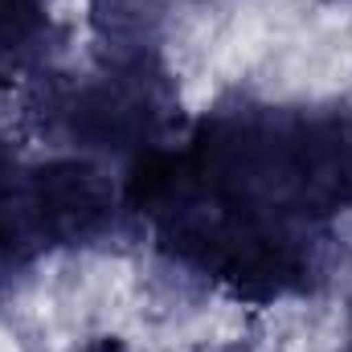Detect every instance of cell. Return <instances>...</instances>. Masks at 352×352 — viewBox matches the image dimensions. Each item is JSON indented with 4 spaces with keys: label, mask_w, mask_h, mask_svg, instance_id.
I'll return each instance as SVG.
<instances>
[{
    "label": "cell",
    "mask_w": 352,
    "mask_h": 352,
    "mask_svg": "<svg viewBox=\"0 0 352 352\" xmlns=\"http://www.w3.org/2000/svg\"><path fill=\"white\" fill-rule=\"evenodd\" d=\"M8 173H12V156H8V148L0 144V188H8Z\"/></svg>",
    "instance_id": "obj_1"
},
{
    "label": "cell",
    "mask_w": 352,
    "mask_h": 352,
    "mask_svg": "<svg viewBox=\"0 0 352 352\" xmlns=\"http://www.w3.org/2000/svg\"><path fill=\"white\" fill-rule=\"evenodd\" d=\"M90 352H123V349H119L115 340H102V344H94V349H90Z\"/></svg>",
    "instance_id": "obj_2"
}]
</instances>
